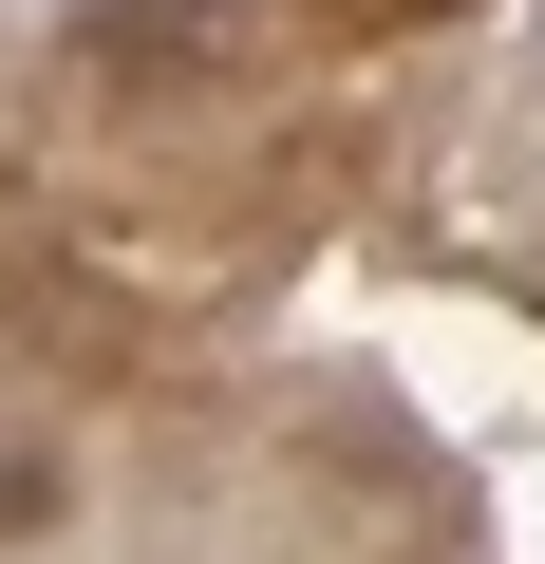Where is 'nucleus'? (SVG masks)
Segmentation results:
<instances>
[{
    "mask_svg": "<svg viewBox=\"0 0 545 564\" xmlns=\"http://www.w3.org/2000/svg\"><path fill=\"white\" fill-rule=\"evenodd\" d=\"M339 20H377V39H414V20H470V0H339Z\"/></svg>",
    "mask_w": 545,
    "mask_h": 564,
    "instance_id": "nucleus-1",
    "label": "nucleus"
}]
</instances>
